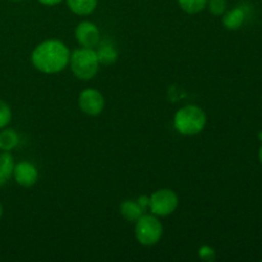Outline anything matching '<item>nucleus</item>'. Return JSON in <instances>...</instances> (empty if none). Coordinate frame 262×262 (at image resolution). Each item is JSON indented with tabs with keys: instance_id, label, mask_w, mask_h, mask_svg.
<instances>
[{
	"instance_id": "f3484780",
	"label": "nucleus",
	"mask_w": 262,
	"mask_h": 262,
	"mask_svg": "<svg viewBox=\"0 0 262 262\" xmlns=\"http://www.w3.org/2000/svg\"><path fill=\"white\" fill-rule=\"evenodd\" d=\"M12 119V110L5 101L0 100V129L7 127Z\"/></svg>"
},
{
	"instance_id": "5701e85b",
	"label": "nucleus",
	"mask_w": 262,
	"mask_h": 262,
	"mask_svg": "<svg viewBox=\"0 0 262 262\" xmlns=\"http://www.w3.org/2000/svg\"><path fill=\"white\" fill-rule=\"evenodd\" d=\"M258 138H260V140L262 141V132L260 133V135H258Z\"/></svg>"
},
{
	"instance_id": "4be33fe9",
	"label": "nucleus",
	"mask_w": 262,
	"mask_h": 262,
	"mask_svg": "<svg viewBox=\"0 0 262 262\" xmlns=\"http://www.w3.org/2000/svg\"><path fill=\"white\" fill-rule=\"evenodd\" d=\"M2 216H3V206L2 204H0V219H2Z\"/></svg>"
},
{
	"instance_id": "ddd939ff",
	"label": "nucleus",
	"mask_w": 262,
	"mask_h": 262,
	"mask_svg": "<svg viewBox=\"0 0 262 262\" xmlns=\"http://www.w3.org/2000/svg\"><path fill=\"white\" fill-rule=\"evenodd\" d=\"M19 142L18 133L14 129H3L0 132V150L10 152L14 150Z\"/></svg>"
},
{
	"instance_id": "39448f33",
	"label": "nucleus",
	"mask_w": 262,
	"mask_h": 262,
	"mask_svg": "<svg viewBox=\"0 0 262 262\" xmlns=\"http://www.w3.org/2000/svg\"><path fill=\"white\" fill-rule=\"evenodd\" d=\"M178 196L169 188L158 189L150 197V209L156 216H168L178 207Z\"/></svg>"
},
{
	"instance_id": "1a4fd4ad",
	"label": "nucleus",
	"mask_w": 262,
	"mask_h": 262,
	"mask_svg": "<svg viewBox=\"0 0 262 262\" xmlns=\"http://www.w3.org/2000/svg\"><path fill=\"white\" fill-rule=\"evenodd\" d=\"M223 17V25L228 30H238L243 25L246 18V12L243 8L237 7L234 9L225 12Z\"/></svg>"
},
{
	"instance_id": "dca6fc26",
	"label": "nucleus",
	"mask_w": 262,
	"mask_h": 262,
	"mask_svg": "<svg viewBox=\"0 0 262 262\" xmlns=\"http://www.w3.org/2000/svg\"><path fill=\"white\" fill-rule=\"evenodd\" d=\"M206 7L209 8L210 13L214 15H223L228 9L227 0H207Z\"/></svg>"
},
{
	"instance_id": "423d86ee",
	"label": "nucleus",
	"mask_w": 262,
	"mask_h": 262,
	"mask_svg": "<svg viewBox=\"0 0 262 262\" xmlns=\"http://www.w3.org/2000/svg\"><path fill=\"white\" fill-rule=\"evenodd\" d=\"M78 105L84 114L96 117L104 110L105 99L99 90L86 89L79 94Z\"/></svg>"
},
{
	"instance_id": "6ab92c4d",
	"label": "nucleus",
	"mask_w": 262,
	"mask_h": 262,
	"mask_svg": "<svg viewBox=\"0 0 262 262\" xmlns=\"http://www.w3.org/2000/svg\"><path fill=\"white\" fill-rule=\"evenodd\" d=\"M137 202L140 204V206L142 207L143 211H145L147 207H150V197H148V196H140V197H138Z\"/></svg>"
},
{
	"instance_id": "b1692460",
	"label": "nucleus",
	"mask_w": 262,
	"mask_h": 262,
	"mask_svg": "<svg viewBox=\"0 0 262 262\" xmlns=\"http://www.w3.org/2000/svg\"><path fill=\"white\" fill-rule=\"evenodd\" d=\"M12 2H23V0H12Z\"/></svg>"
},
{
	"instance_id": "2eb2a0df",
	"label": "nucleus",
	"mask_w": 262,
	"mask_h": 262,
	"mask_svg": "<svg viewBox=\"0 0 262 262\" xmlns=\"http://www.w3.org/2000/svg\"><path fill=\"white\" fill-rule=\"evenodd\" d=\"M178 4L183 12L197 14L206 8L207 0H178Z\"/></svg>"
},
{
	"instance_id": "4468645a",
	"label": "nucleus",
	"mask_w": 262,
	"mask_h": 262,
	"mask_svg": "<svg viewBox=\"0 0 262 262\" xmlns=\"http://www.w3.org/2000/svg\"><path fill=\"white\" fill-rule=\"evenodd\" d=\"M97 59H99L100 64H104V66H110V64H114L118 59V53L112 45H104L100 46L96 50Z\"/></svg>"
},
{
	"instance_id": "0eeeda50",
	"label": "nucleus",
	"mask_w": 262,
	"mask_h": 262,
	"mask_svg": "<svg viewBox=\"0 0 262 262\" xmlns=\"http://www.w3.org/2000/svg\"><path fill=\"white\" fill-rule=\"evenodd\" d=\"M76 40L82 48H95L100 41V31L95 23L83 20L76 27Z\"/></svg>"
},
{
	"instance_id": "f03ea898",
	"label": "nucleus",
	"mask_w": 262,
	"mask_h": 262,
	"mask_svg": "<svg viewBox=\"0 0 262 262\" xmlns=\"http://www.w3.org/2000/svg\"><path fill=\"white\" fill-rule=\"evenodd\" d=\"M206 114L197 105H187L174 115V128L184 136H194L206 125Z\"/></svg>"
},
{
	"instance_id": "9b49d317",
	"label": "nucleus",
	"mask_w": 262,
	"mask_h": 262,
	"mask_svg": "<svg viewBox=\"0 0 262 262\" xmlns=\"http://www.w3.org/2000/svg\"><path fill=\"white\" fill-rule=\"evenodd\" d=\"M13 169H14V159L12 154L3 151L0 154V187L9 181L10 177L13 176Z\"/></svg>"
},
{
	"instance_id": "412c9836",
	"label": "nucleus",
	"mask_w": 262,
	"mask_h": 262,
	"mask_svg": "<svg viewBox=\"0 0 262 262\" xmlns=\"http://www.w3.org/2000/svg\"><path fill=\"white\" fill-rule=\"evenodd\" d=\"M258 159H260V163L262 164V145H261L260 150H258Z\"/></svg>"
},
{
	"instance_id": "7ed1b4c3",
	"label": "nucleus",
	"mask_w": 262,
	"mask_h": 262,
	"mask_svg": "<svg viewBox=\"0 0 262 262\" xmlns=\"http://www.w3.org/2000/svg\"><path fill=\"white\" fill-rule=\"evenodd\" d=\"M69 66L77 78L82 81H90L99 72L100 63L94 49L81 48L71 54Z\"/></svg>"
},
{
	"instance_id": "6e6552de",
	"label": "nucleus",
	"mask_w": 262,
	"mask_h": 262,
	"mask_svg": "<svg viewBox=\"0 0 262 262\" xmlns=\"http://www.w3.org/2000/svg\"><path fill=\"white\" fill-rule=\"evenodd\" d=\"M13 177L19 186L28 188V187H32L36 184L38 179V171L32 163L20 161V163L14 164Z\"/></svg>"
},
{
	"instance_id": "a211bd4d",
	"label": "nucleus",
	"mask_w": 262,
	"mask_h": 262,
	"mask_svg": "<svg viewBox=\"0 0 262 262\" xmlns=\"http://www.w3.org/2000/svg\"><path fill=\"white\" fill-rule=\"evenodd\" d=\"M199 257L201 258L202 261L212 262L216 260V252H215V250L212 247L205 245L199 248Z\"/></svg>"
},
{
	"instance_id": "f257e3e1",
	"label": "nucleus",
	"mask_w": 262,
	"mask_h": 262,
	"mask_svg": "<svg viewBox=\"0 0 262 262\" xmlns=\"http://www.w3.org/2000/svg\"><path fill=\"white\" fill-rule=\"evenodd\" d=\"M69 58V49L61 41L46 40L33 49L31 61L41 73L55 74L67 68Z\"/></svg>"
},
{
	"instance_id": "9d476101",
	"label": "nucleus",
	"mask_w": 262,
	"mask_h": 262,
	"mask_svg": "<svg viewBox=\"0 0 262 262\" xmlns=\"http://www.w3.org/2000/svg\"><path fill=\"white\" fill-rule=\"evenodd\" d=\"M120 214L127 222L136 223L143 215V210L137 201L125 200L120 204Z\"/></svg>"
},
{
	"instance_id": "aec40b11",
	"label": "nucleus",
	"mask_w": 262,
	"mask_h": 262,
	"mask_svg": "<svg viewBox=\"0 0 262 262\" xmlns=\"http://www.w3.org/2000/svg\"><path fill=\"white\" fill-rule=\"evenodd\" d=\"M61 2H63V0H38V3H41V4L43 5H48V7H53V5L59 4V3Z\"/></svg>"
},
{
	"instance_id": "f8f14e48",
	"label": "nucleus",
	"mask_w": 262,
	"mask_h": 262,
	"mask_svg": "<svg viewBox=\"0 0 262 262\" xmlns=\"http://www.w3.org/2000/svg\"><path fill=\"white\" fill-rule=\"evenodd\" d=\"M69 9L77 15H89L96 9L97 0H67Z\"/></svg>"
},
{
	"instance_id": "20e7f679",
	"label": "nucleus",
	"mask_w": 262,
	"mask_h": 262,
	"mask_svg": "<svg viewBox=\"0 0 262 262\" xmlns=\"http://www.w3.org/2000/svg\"><path fill=\"white\" fill-rule=\"evenodd\" d=\"M163 224L155 215H142L136 222V238L143 246L156 245L163 237Z\"/></svg>"
}]
</instances>
